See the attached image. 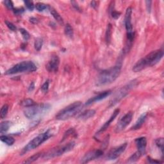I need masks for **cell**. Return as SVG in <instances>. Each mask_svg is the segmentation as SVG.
<instances>
[{"label":"cell","mask_w":164,"mask_h":164,"mask_svg":"<svg viewBox=\"0 0 164 164\" xmlns=\"http://www.w3.org/2000/svg\"><path fill=\"white\" fill-rule=\"evenodd\" d=\"M163 57V51L162 49L151 51L135 64L133 67V71L138 72L148 67L156 65L161 60Z\"/></svg>","instance_id":"1"},{"label":"cell","mask_w":164,"mask_h":164,"mask_svg":"<svg viewBox=\"0 0 164 164\" xmlns=\"http://www.w3.org/2000/svg\"><path fill=\"white\" fill-rule=\"evenodd\" d=\"M121 64H118L110 69L102 71L98 77L96 85L102 86L112 83L119 77L121 71Z\"/></svg>","instance_id":"2"},{"label":"cell","mask_w":164,"mask_h":164,"mask_svg":"<svg viewBox=\"0 0 164 164\" xmlns=\"http://www.w3.org/2000/svg\"><path fill=\"white\" fill-rule=\"evenodd\" d=\"M82 107H83V105L81 102H74L60 110L56 115V119L59 121H65V120L69 119L80 112L82 109Z\"/></svg>","instance_id":"3"},{"label":"cell","mask_w":164,"mask_h":164,"mask_svg":"<svg viewBox=\"0 0 164 164\" xmlns=\"http://www.w3.org/2000/svg\"><path fill=\"white\" fill-rule=\"evenodd\" d=\"M37 66L31 61H23L7 70L5 74L6 75L15 74L23 72H32L37 70Z\"/></svg>","instance_id":"4"},{"label":"cell","mask_w":164,"mask_h":164,"mask_svg":"<svg viewBox=\"0 0 164 164\" xmlns=\"http://www.w3.org/2000/svg\"><path fill=\"white\" fill-rule=\"evenodd\" d=\"M52 136V133L50 130H48L45 132L41 133L39 135L35 137L33 139H32L31 141L29 142L27 145L21 151V154H23L27 152L36 149L40 146L43 142H44L46 140H48L49 137Z\"/></svg>","instance_id":"5"},{"label":"cell","mask_w":164,"mask_h":164,"mask_svg":"<svg viewBox=\"0 0 164 164\" xmlns=\"http://www.w3.org/2000/svg\"><path fill=\"white\" fill-rule=\"evenodd\" d=\"M137 80H134L130 81L126 85L122 87L121 89H120L119 90H118V91L115 93L113 98L111 99V100L110 101V107L114 106V105H116L118 102L121 101L122 98H124L129 93V92L130 91L131 89H133L134 87L137 85Z\"/></svg>","instance_id":"6"},{"label":"cell","mask_w":164,"mask_h":164,"mask_svg":"<svg viewBox=\"0 0 164 164\" xmlns=\"http://www.w3.org/2000/svg\"><path fill=\"white\" fill-rule=\"evenodd\" d=\"M131 14H132V8L131 7H128L126 11L125 17H124V25L126 30L127 31V37H128V46L127 51L129 50L128 48H131L132 46V42L134 39L135 33L133 30V26L131 23Z\"/></svg>","instance_id":"7"},{"label":"cell","mask_w":164,"mask_h":164,"mask_svg":"<svg viewBox=\"0 0 164 164\" xmlns=\"http://www.w3.org/2000/svg\"><path fill=\"white\" fill-rule=\"evenodd\" d=\"M51 108L49 104L35 105L33 106L26 107L24 110L25 115L28 119H32L40 113L47 112Z\"/></svg>","instance_id":"8"},{"label":"cell","mask_w":164,"mask_h":164,"mask_svg":"<svg viewBox=\"0 0 164 164\" xmlns=\"http://www.w3.org/2000/svg\"><path fill=\"white\" fill-rule=\"evenodd\" d=\"M74 146H75L74 142H71L69 143H67V144L64 145L63 146H61V147H58L57 148L52 149L51 150L47 152V153L45 154H44L42 157L44 159H49L54 157L61 156V155H62L64 153H66V152H68L69 151L72 150V149L74 148Z\"/></svg>","instance_id":"9"},{"label":"cell","mask_w":164,"mask_h":164,"mask_svg":"<svg viewBox=\"0 0 164 164\" xmlns=\"http://www.w3.org/2000/svg\"><path fill=\"white\" fill-rule=\"evenodd\" d=\"M133 116V113L132 112H129L124 116H123L121 120L118 122V124L116 125L115 129V132L119 133L122 130H124L125 128L132 121Z\"/></svg>","instance_id":"10"},{"label":"cell","mask_w":164,"mask_h":164,"mask_svg":"<svg viewBox=\"0 0 164 164\" xmlns=\"http://www.w3.org/2000/svg\"><path fill=\"white\" fill-rule=\"evenodd\" d=\"M128 146L127 143L122 144V145L119 146V147H117L110 150L107 155V160H113L118 159L121 155L124 153Z\"/></svg>","instance_id":"11"},{"label":"cell","mask_w":164,"mask_h":164,"mask_svg":"<svg viewBox=\"0 0 164 164\" xmlns=\"http://www.w3.org/2000/svg\"><path fill=\"white\" fill-rule=\"evenodd\" d=\"M103 154V151L101 149H96V150H93L88 152L84 155L83 157L81 160V163H87L90 162L96 159H98Z\"/></svg>","instance_id":"12"},{"label":"cell","mask_w":164,"mask_h":164,"mask_svg":"<svg viewBox=\"0 0 164 164\" xmlns=\"http://www.w3.org/2000/svg\"><path fill=\"white\" fill-rule=\"evenodd\" d=\"M60 58L57 55H53L46 66L49 72H57L59 67Z\"/></svg>","instance_id":"13"},{"label":"cell","mask_w":164,"mask_h":164,"mask_svg":"<svg viewBox=\"0 0 164 164\" xmlns=\"http://www.w3.org/2000/svg\"><path fill=\"white\" fill-rule=\"evenodd\" d=\"M111 93H112L111 90H106V91L99 93L97 96H94V97L90 98L89 100L86 102L85 105H90L94 103V102L99 101L102 100V99H104L106 98H107L108 96H109L111 94Z\"/></svg>","instance_id":"14"},{"label":"cell","mask_w":164,"mask_h":164,"mask_svg":"<svg viewBox=\"0 0 164 164\" xmlns=\"http://www.w3.org/2000/svg\"><path fill=\"white\" fill-rule=\"evenodd\" d=\"M135 142L138 151H140L142 154H144L146 153V146H147V139H146V137H139V138L135 139Z\"/></svg>","instance_id":"15"},{"label":"cell","mask_w":164,"mask_h":164,"mask_svg":"<svg viewBox=\"0 0 164 164\" xmlns=\"http://www.w3.org/2000/svg\"><path fill=\"white\" fill-rule=\"evenodd\" d=\"M119 112H120V110L119 109V108H117V109H115V110H114L113 114H112V115H111L109 120H108V121H107L106 122H105V124H104V125L102 126L100 129H99V130L98 131L97 134H100V133H101L102 132H104L105 131H106L108 129V128L109 127V126L110 125L111 122H113L114 120H115V119L117 118V116L119 115Z\"/></svg>","instance_id":"16"},{"label":"cell","mask_w":164,"mask_h":164,"mask_svg":"<svg viewBox=\"0 0 164 164\" xmlns=\"http://www.w3.org/2000/svg\"><path fill=\"white\" fill-rule=\"evenodd\" d=\"M96 114V111L94 110H87L80 113L78 116V119L81 120H87L92 117Z\"/></svg>","instance_id":"17"},{"label":"cell","mask_w":164,"mask_h":164,"mask_svg":"<svg viewBox=\"0 0 164 164\" xmlns=\"http://www.w3.org/2000/svg\"><path fill=\"white\" fill-rule=\"evenodd\" d=\"M146 118H147V114H142V115L140 116V118H139V119L137 120V122H135L132 128H131V130H139L140 128L142 127V126L143 125L144 123Z\"/></svg>","instance_id":"18"},{"label":"cell","mask_w":164,"mask_h":164,"mask_svg":"<svg viewBox=\"0 0 164 164\" xmlns=\"http://www.w3.org/2000/svg\"><path fill=\"white\" fill-rule=\"evenodd\" d=\"M49 11H50V13L51 15L53 16V17H54V19L57 20V21L59 23L60 25H64V19L62 17H61V16L58 14V12L54 9L53 8H49Z\"/></svg>","instance_id":"19"},{"label":"cell","mask_w":164,"mask_h":164,"mask_svg":"<svg viewBox=\"0 0 164 164\" xmlns=\"http://www.w3.org/2000/svg\"><path fill=\"white\" fill-rule=\"evenodd\" d=\"M112 34V26L111 24H108L107 25L106 33H105V40L107 44H109L111 42Z\"/></svg>","instance_id":"20"},{"label":"cell","mask_w":164,"mask_h":164,"mask_svg":"<svg viewBox=\"0 0 164 164\" xmlns=\"http://www.w3.org/2000/svg\"><path fill=\"white\" fill-rule=\"evenodd\" d=\"M0 139H1L3 142L5 143L8 146L13 145L14 142H15V139L12 138V137H8L7 135H1V137H0Z\"/></svg>","instance_id":"21"},{"label":"cell","mask_w":164,"mask_h":164,"mask_svg":"<svg viewBox=\"0 0 164 164\" xmlns=\"http://www.w3.org/2000/svg\"><path fill=\"white\" fill-rule=\"evenodd\" d=\"M10 121H3L1 122L0 124V133L3 134L7 132L10 126Z\"/></svg>","instance_id":"22"},{"label":"cell","mask_w":164,"mask_h":164,"mask_svg":"<svg viewBox=\"0 0 164 164\" xmlns=\"http://www.w3.org/2000/svg\"><path fill=\"white\" fill-rule=\"evenodd\" d=\"M142 154L140 153V151H137L136 153H135L133 155L129 158L128 159V162L129 163H133V162H136L137 161H138L140 158L142 156Z\"/></svg>","instance_id":"23"},{"label":"cell","mask_w":164,"mask_h":164,"mask_svg":"<svg viewBox=\"0 0 164 164\" xmlns=\"http://www.w3.org/2000/svg\"><path fill=\"white\" fill-rule=\"evenodd\" d=\"M64 32H65L66 36L69 38H72L74 36V31L72 26L69 24H67L64 29Z\"/></svg>","instance_id":"24"},{"label":"cell","mask_w":164,"mask_h":164,"mask_svg":"<svg viewBox=\"0 0 164 164\" xmlns=\"http://www.w3.org/2000/svg\"><path fill=\"white\" fill-rule=\"evenodd\" d=\"M20 104H21L22 106L25 107H31V106H33V105H36V102L31 99H26L20 102Z\"/></svg>","instance_id":"25"},{"label":"cell","mask_w":164,"mask_h":164,"mask_svg":"<svg viewBox=\"0 0 164 164\" xmlns=\"http://www.w3.org/2000/svg\"><path fill=\"white\" fill-rule=\"evenodd\" d=\"M42 45H43V39H41V38H37L36 40H35V43H34L35 49H36L37 51H39L41 48H42Z\"/></svg>","instance_id":"26"},{"label":"cell","mask_w":164,"mask_h":164,"mask_svg":"<svg viewBox=\"0 0 164 164\" xmlns=\"http://www.w3.org/2000/svg\"><path fill=\"white\" fill-rule=\"evenodd\" d=\"M8 111V105H4L1 108V111H0V117L1 119H5L7 116Z\"/></svg>","instance_id":"27"},{"label":"cell","mask_w":164,"mask_h":164,"mask_svg":"<svg viewBox=\"0 0 164 164\" xmlns=\"http://www.w3.org/2000/svg\"><path fill=\"white\" fill-rule=\"evenodd\" d=\"M41 155H42V153H37V154H35L33 156H31V157L28 158V159L25 160L24 163H30L35 162V161H36L39 158H40L41 156Z\"/></svg>","instance_id":"28"},{"label":"cell","mask_w":164,"mask_h":164,"mask_svg":"<svg viewBox=\"0 0 164 164\" xmlns=\"http://www.w3.org/2000/svg\"><path fill=\"white\" fill-rule=\"evenodd\" d=\"M155 143H156V145L158 146L160 150L162 153L163 154V144H164V140L163 138H160V139H157L156 140H155Z\"/></svg>","instance_id":"29"},{"label":"cell","mask_w":164,"mask_h":164,"mask_svg":"<svg viewBox=\"0 0 164 164\" xmlns=\"http://www.w3.org/2000/svg\"><path fill=\"white\" fill-rule=\"evenodd\" d=\"M74 135H77V133H76V131H75V130H74V128H71L69 129V130H67V131H66V132L65 133V134H64V137H63L62 141H64V140L66 139L69 136Z\"/></svg>","instance_id":"30"},{"label":"cell","mask_w":164,"mask_h":164,"mask_svg":"<svg viewBox=\"0 0 164 164\" xmlns=\"http://www.w3.org/2000/svg\"><path fill=\"white\" fill-rule=\"evenodd\" d=\"M47 5L42 3H37L36 5V8L39 12H42L47 8Z\"/></svg>","instance_id":"31"},{"label":"cell","mask_w":164,"mask_h":164,"mask_svg":"<svg viewBox=\"0 0 164 164\" xmlns=\"http://www.w3.org/2000/svg\"><path fill=\"white\" fill-rule=\"evenodd\" d=\"M20 32L22 35L23 39H24L25 40H28L29 39H30V33H29L26 30H25L24 28H20Z\"/></svg>","instance_id":"32"},{"label":"cell","mask_w":164,"mask_h":164,"mask_svg":"<svg viewBox=\"0 0 164 164\" xmlns=\"http://www.w3.org/2000/svg\"><path fill=\"white\" fill-rule=\"evenodd\" d=\"M49 81L48 80L45 81V83L42 85L41 87V90L44 93H47L49 90Z\"/></svg>","instance_id":"33"},{"label":"cell","mask_w":164,"mask_h":164,"mask_svg":"<svg viewBox=\"0 0 164 164\" xmlns=\"http://www.w3.org/2000/svg\"><path fill=\"white\" fill-rule=\"evenodd\" d=\"M25 4L26 5V7H27L28 10H30V11H33L34 9V4L33 3L30 1H25Z\"/></svg>","instance_id":"34"},{"label":"cell","mask_w":164,"mask_h":164,"mask_svg":"<svg viewBox=\"0 0 164 164\" xmlns=\"http://www.w3.org/2000/svg\"><path fill=\"white\" fill-rule=\"evenodd\" d=\"M5 23L6 25L7 26V27H8V28H9L10 30L13 31L16 30L17 28H16V26L14 25L12 23L8 21V20H6L5 21Z\"/></svg>","instance_id":"35"},{"label":"cell","mask_w":164,"mask_h":164,"mask_svg":"<svg viewBox=\"0 0 164 164\" xmlns=\"http://www.w3.org/2000/svg\"><path fill=\"white\" fill-rule=\"evenodd\" d=\"M4 3L6 7H7L9 10H14V4L12 1H10V0H7V1H4Z\"/></svg>","instance_id":"36"},{"label":"cell","mask_w":164,"mask_h":164,"mask_svg":"<svg viewBox=\"0 0 164 164\" xmlns=\"http://www.w3.org/2000/svg\"><path fill=\"white\" fill-rule=\"evenodd\" d=\"M110 11H111V15H112V17L113 19H118L120 17V16H121V13L118 12H117V11H115L113 9V8Z\"/></svg>","instance_id":"37"},{"label":"cell","mask_w":164,"mask_h":164,"mask_svg":"<svg viewBox=\"0 0 164 164\" xmlns=\"http://www.w3.org/2000/svg\"><path fill=\"white\" fill-rule=\"evenodd\" d=\"M146 7H147L148 12H150L151 9L152 1H146Z\"/></svg>","instance_id":"38"},{"label":"cell","mask_w":164,"mask_h":164,"mask_svg":"<svg viewBox=\"0 0 164 164\" xmlns=\"http://www.w3.org/2000/svg\"><path fill=\"white\" fill-rule=\"evenodd\" d=\"M148 162L150 163H162V162H160V161L154 160L153 159H152L149 156L148 157Z\"/></svg>","instance_id":"39"},{"label":"cell","mask_w":164,"mask_h":164,"mask_svg":"<svg viewBox=\"0 0 164 164\" xmlns=\"http://www.w3.org/2000/svg\"><path fill=\"white\" fill-rule=\"evenodd\" d=\"M30 21L32 23V24L36 25V24H37L38 22H39V20H38L37 19L35 18V17H31V18L30 19Z\"/></svg>","instance_id":"40"},{"label":"cell","mask_w":164,"mask_h":164,"mask_svg":"<svg viewBox=\"0 0 164 164\" xmlns=\"http://www.w3.org/2000/svg\"><path fill=\"white\" fill-rule=\"evenodd\" d=\"M71 3H72L73 7H74L76 8V10H77L78 11H80V7H78V4H77V3L74 2V1H71Z\"/></svg>","instance_id":"41"},{"label":"cell","mask_w":164,"mask_h":164,"mask_svg":"<svg viewBox=\"0 0 164 164\" xmlns=\"http://www.w3.org/2000/svg\"><path fill=\"white\" fill-rule=\"evenodd\" d=\"M35 89V85H34V83L33 82H32V83L30 84V87H29V89H28V90L29 91H32V90H33V89Z\"/></svg>","instance_id":"42"},{"label":"cell","mask_w":164,"mask_h":164,"mask_svg":"<svg viewBox=\"0 0 164 164\" xmlns=\"http://www.w3.org/2000/svg\"><path fill=\"white\" fill-rule=\"evenodd\" d=\"M96 6H97V5H96V1H92L91 2V7H92L95 8L96 7Z\"/></svg>","instance_id":"43"}]
</instances>
